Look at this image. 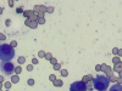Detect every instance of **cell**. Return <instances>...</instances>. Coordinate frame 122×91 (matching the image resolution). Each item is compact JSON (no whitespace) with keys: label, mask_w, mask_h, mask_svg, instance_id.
<instances>
[{"label":"cell","mask_w":122,"mask_h":91,"mask_svg":"<svg viewBox=\"0 0 122 91\" xmlns=\"http://www.w3.org/2000/svg\"><path fill=\"white\" fill-rule=\"evenodd\" d=\"M15 57V50L11 45H0V59L3 62H9Z\"/></svg>","instance_id":"6da1fadb"},{"label":"cell","mask_w":122,"mask_h":91,"mask_svg":"<svg viewBox=\"0 0 122 91\" xmlns=\"http://www.w3.org/2000/svg\"><path fill=\"white\" fill-rule=\"evenodd\" d=\"M70 91H87V85L83 82H75L71 84Z\"/></svg>","instance_id":"277c9868"},{"label":"cell","mask_w":122,"mask_h":91,"mask_svg":"<svg viewBox=\"0 0 122 91\" xmlns=\"http://www.w3.org/2000/svg\"><path fill=\"white\" fill-rule=\"evenodd\" d=\"M110 91H121V85H120V84H116V85H114L110 89Z\"/></svg>","instance_id":"5b68a950"},{"label":"cell","mask_w":122,"mask_h":91,"mask_svg":"<svg viewBox=\"0 0 122 91\" xmlns=\"http://www.w3.org/2000/svg\"><path fill=\"white\" fill-rule=\"evenodd\" d=\"M0 69L5 75H11L15 72V66L11 62H1L0 63Z\"/></svg>","instance_id":"3957f363"},{"label":"cell","mask_w":122,"mask_h":91,"mask_svg":"<svg viewBox=\"0 0 122 91\" xmlns=\"http://www.w3.org/2000/svg\"><path fill=\"white\" fill-rule=\"evenodd\" d=\"M110 85V79L106 75H98L93 80V86L98 91H105Z\"/></svg>","instance_id":"7a4b0ae2"}]
</instances>
